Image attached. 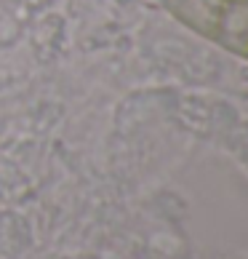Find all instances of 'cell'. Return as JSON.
<instances>
[{"instance_id": "obj_3", "label": "cell", "mask_w": 248, "mask_h": 259, "mask_svg": "<svg viewBox=\"0 0 248 259\" xmlns=\"http://www.w3.org/2000/svg\"><path fill=\"white\" fill-rule=\"evenodd\" d=\"M224 3H232V0H224Z\"/></svg>"}, {"instance_id": "obj_2", "label": "cell", "mask_w": 248, "mask_h": 259, "mask_svg": "<svg viewBox=\"0 0 248 259\" xmlns=\"http://www.w3.org/2000/svg\"><path fill=\"white\" fill-rule=\"evenodd\" d=\"M216 40L227 51L248 56V3L245 0H232V3L224 6Z\"/></svg>"}, {"instance_id": "obj_1", "label": "cell", "mask_w": 248, "mask_h": 259, "mask_svg": "<svg viewBox=\"0 0 248 259\" xmlns=\"http://www.w3.org/2000/svg\"><path fill=\"white\" fill-rule=\"evenodd\" d=\"M166 3L171 8V14L179 22H184L189 30L216 40L219 22H222V14L227 6L224 0H166Z\"/></svg>"}, {"instance_id": "obj_4", "label": "cell", "mask_w": 248, "mask_h": 259, "mask_svg": "<svg viewBox=\"0 0 248 259\" xmlns=\"http://www.w3.org/2000/svg\"><path fill=\"white\" fill-rule=\"evenodd\" d=\"M245 3H248V0H245Z\"/></svg>"}]
</instances>
